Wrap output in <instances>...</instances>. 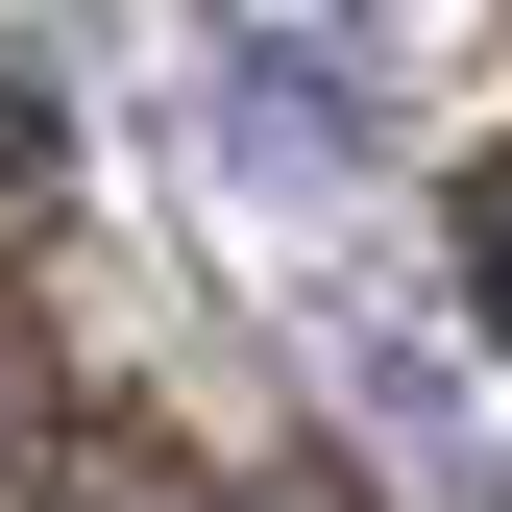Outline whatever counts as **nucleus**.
<instances>
[{"instance_id": "nucleus-1", "label": "nucleus", "mask_w": 512, "mask_h": 512, "mask_svg": "<svg viewBox=\"0 0 512 512\" xmlns=\"http://www.w3.org/2000/svg\"><path fill=\"white\" fill-rule=\"evenodd\" d=\"M220 122H244V147H342V49H220Z\"/></svg>"}]
</instances>
